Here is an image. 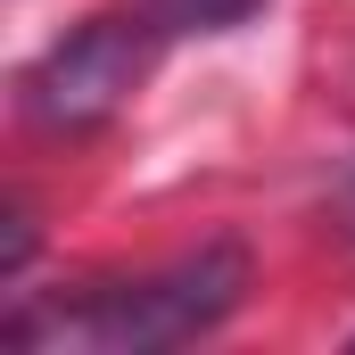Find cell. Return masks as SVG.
I'll return each mask as SVG.
<instances>
[{
	"label": "cell",
	"mask_w": 355,
	"mask_h": 355,
	"mask_svg": "<svg viewBox=\"0 0 355 355\" xmlns=\"http://www.w3.org/2000/svg\"><path fill=\"white\" fill-rule=\"evenodd\" d=\"M149 42H157L149 17H91V25H75L67 42H50L33 58L25 116L50 124V132H91L99 116H116L132 99L141 67H149Z\"/></svg>",
	"instance_id": "2"
},
{
	"label": "cell",
	"mask_w": 355,
	"mask_h": 355,
	"mask_svg": "<svg viewBox=\"0 0 355 355\" xmlns=\"http://www.w3.org/2000/svg\"><path fill=\"white\" fill-rule=\"evenodd\" d=\"M248 289V257L240 248H198L166 272L141 281H107L67 297L58 314H17L8 339L17 347H83V355H157V347H190L207 339Z\"/></svg>",
	"instance_id": "1"
},
{
	"label": "cell",
	"mask_w": 355,
	"mask_h": 355,
	"mask_svg": "<svg viewBox=\"0 0 355 355\" xmlns=\"http://www.w3.org/2000/svg\"><path fill=\"white\" fill-rule=\"evenodd\" d=\"M339 207H347V223H355V157H347V174H339Z\"/></svg>",
	"instance_id": "4"
},
{
	"label": "cell",
	"mask_w": 355,
	"mask_h": 355,
	"mask_svg": "<svg viewBox=\"0 0 355 355\" xmlns=\"http://www.w3.org/2000/svg\"><path fill=\"white\" fill-rule=\"evenodd\" d=\"M265 0H149L141 17L157 25V33H232V25H248Z\"/></svg>",
	"instance_id": "3"
}]
</instances>
